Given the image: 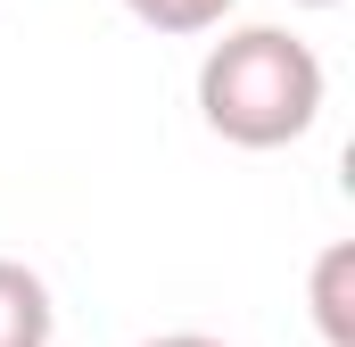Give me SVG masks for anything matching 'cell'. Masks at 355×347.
Returning a JSON list of instances; mask_svg holds the SVG:
<instances>
[{
    "label": "cell",
    "instance_id": "obj_1",
    "mask_svg": "<svg viewBox=\"0 0 355 347\" xmlns=\"http://www.w3.org/2000/svg\"><path fill=\"white\" fill-rule=\"evenodd\" d=\"M322 58L289 25H232L198 58V116L232 149H289L322 124Z\"/></svg>",
    "mask_w": 355,
    "mask_h": 347
},
{
    "label": "cell",
    "instance_id": "obj_2",
    "mask_svg": "<svg viewBox=\"0 0 355 347\" xmlns=\"http://www.w3.org/2000/svg\"><path fill=\"white\" fill-rule=\"evenodd\" d=\"M58 339V306H50V281L33 264L0 257V347H50Z\"/></svg>",
    "mask_w": 355,
    "mask_h": 347
},
{
    "label": "cell",
    "instance_id": "obj_3",
    "mask_svg": "<svg viewBox=\"0 0 355 347\" xmlns=\"http://www.w3.org/2000/svg\"><path fill=\"white\" fill-rule=\"evenodd\" d=\"M306 298H314V331H322V347H355V240H331V248L314 257Z\"/></svg>",
    "mask_w": 355,
    "mask_h": 347
},
{
    "label": "cell",
    "instance_id": "obj_4",
    "mask_svg": "<svg viewBox=\"0 0 355 347\" xmlns=\"http://www.w3.org/2000/svg\"><path fill=\"white\" fill-rule=\"evenodd\" d=\"M116 8H132L149 33H215L240 0H116Z\"/></svg>",
    "mask_w": 355,
    "mask_h": 347
},
{
    "label": "cell",
    "instance_id": "obj_5",
    "mask_svg": "<svg viewBox=\"0 0 355 347\" xmlns=\"http://www.w3.org/2000/svg\"><path fill=\"white\" fill-rule=\"evenodd\" d=\"M141 347H223V339H207V331H166V339H141Z\"/></svg>",
    "mask_w": 355,
    "mask_h": 347
},
{
    "label": "cell",
    "instance_id": "obj_6",
    "mask_svg": "<svg viewBox=\"0 0 355 347\" xmlns=\"http://www.w3.org/2000/svg\"><path fill=\"white\" fill-rule=\"evenodd\" d=\"M297 8H339V0H297Z\"/></svg>",
    "mask_w": 355,
    "mask_h": 347
}]
</instances>
